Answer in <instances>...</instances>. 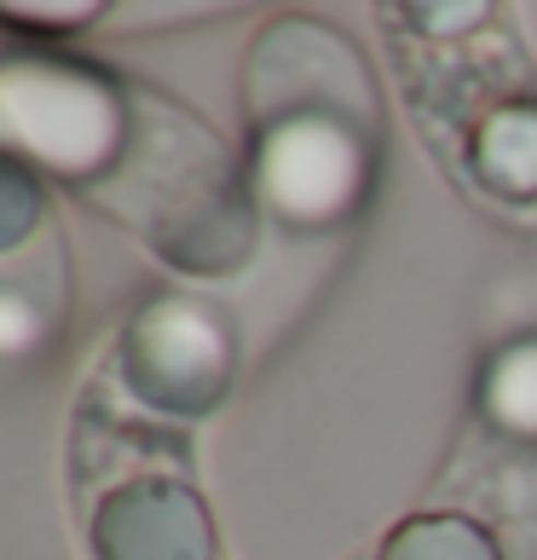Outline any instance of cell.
I'll return each instance as SVG.
<instances>
[{
    "instance_id": "6da1fadb",
    "label": "cell",
    "mask_w": 537,
    "mask_h": 560,
    "mask_svg": "<svg viewBox=\"0 0 537 560\" xmlns=\"http://www.w3.org/2000/svg\"><path fill=\"white\" fill-rule=\"evenodd\" d=\"M255 191L283 225L324 232L370 197V151L336 116H283L255 144Z\"/></svg>"
},
{
    "instance_id": "7a4b0ae2",
    "label": "cell",
    "mask_w": 537,
    "mask_h": 560,
    "mask_svg": "<svg viewBox=\"0 0 537 560\" xmlns=\"http://www.w3.org/2000/svg\"><path fill=\"white\" fill-rule=\"evenodd\" d=\"M0 133L52 162L58 174H87L116 133V105L81 81V70L7 65L0 70Z\"/></svg>"
},
{
    "instance_id": "3957f363",
    "label": "cell",
    "mask_w": 537,
    "mask_h": 560,
    "mask_svg": "<svg viewBox=\"0 0 537 560\" xmlns=\"http://www.w3.org/2000/svg\"><path fill=\"white\" fill-rule=\"evenodd\" d=\"M480 410L514 440L537 445V341H514L491 352L480 370Z\"/></svg>"
},
{
    "instance_id": "277c9868",
    "label": "cell",
    "mask_w": 537,
    "mask_h": 560,
    "mask_svg": "<svg viewBox=\"0 0 537 560\" xmlns=\"http://www.w3.org/2000/svg\"><path fill=\"white\" fill-rule=\"evenodd\" d=\"M47 324H52V306H47V295H40L30 278L24 283L0 278V359L35 352L40 336H47Z\"/></svg>"
}]
</instances>
